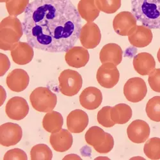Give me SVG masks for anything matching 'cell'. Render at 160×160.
I'll return each instance as SVG.
<instances>
[{"label": "cell", "mask_w": 160, "mask_h": 160, "mask_svg": "<svg viewBox=\"0 0 160 160\" xmlns=\"http://www.w3.org/2000/svg\"><path fill=\"white\" fill-rule=\"evenodd\" d=\"M26 40L33 48L63 52L74 46L82 30V19L71 0H34L24 12Z\"/></svg>", "instance_id": "cell-1"}, {"label": "cell", "mask_w": 160, "mask_h": 160, "mask_svg": "<svg viewBox=\"0 0 160 160\" xmlns=\"http://www.w3.org/2000/svg\"><path fill=\"white\" fill-rule=\"evenodd\" d=\"M137 20L150 29H160V0H131Z\"/></svg>", "instance_id": "cell-2"}, {"label": "cell", "mask_w": 160, "mask_h": 160, "mask_svg": "<svg viewBox=\"0 0 160 160\" xmlns=\"http://www.w3.org/2000/svg\"><path fill=\"white\" fill-rule=\"evenodd\" d=\"M24 33L21 22L15 16L4 18L0 24V48L10 51Z\"/></svg>", "instance_id": "cell-3"}, {"label": "cell", "mask_w": 160, "mask_h": 160, "mask_svg": "<svg viewBox=\"0 0 160 160\" xmlns=\"http://www.w3.org/2000/svg\"><path fill=\"white\" fill-rule=\"evenodd\" d=\"M30 101L33 108L39 112H52L57 103V96L47 87H37L30 94Z\"/></svg>", "instance_id": "cell-4"}, {"label": "cell", "mask_w": 160, "mask_h": 160, "mask_svg": "<svg viewBox=\"0 0 160 160\" xmlns=\"http://www.w3.org/2000/svg\"><path fill=\"white\" fill-rule=\"evenodd\" d=\"M59 90L64 96L72 97L76 95L81 90L83 78L80 74L74 70L65 69L59 77Z\"/></svg>", "instance_id": "cell-5"}, {"label": "cell", "mask_w": 160, "mask_h": 160, "mask_svg": "<svg viewBox=\"0 0 160 160\" xmlns=\"http://www.w3.org/2000/svg\"><path fill=\"white\" fill-rule=\"evenodd\" d=\"M148 93V87L144 80L135 77L129 79L124 86V94L128 101L137 103L142 101Z\"/></svg>", "instance_id": "cell-6"}, {"label": "cell", "mask_w": 160, "mask_h": 160, "mask_svg": "<svg viewBox=\"0 0 160 160\" xmlns=\"http://www.w3.org/2000/svg\"><path fill=\"white\" fill-rule=\"evenodd\" d=\"M137 20L132 12L124 11L118 13L113 21V27L116 33L121 36H129L135 31Z\"/></svg>", "instance_id": "cell-7"}, {"label": "cell", "mask_w": 160, "mask_h": 160, "mask_svg": "<svg viewBox=\"0 0 160 160\" xmlns=\"http://www.w3.org/2000/svg\"><path fill=\"white\" fill-rule=\"evenodd\" d=\"M117 65L113 63L106 62L98 69L96 78L99 84L106 88H112L118 82L120 73Z\"/></svg>", "instance_id": "cell-8"}, {"label": "cell", "mask_w": 160, "mask_h": 160, "mask_svg": "<svg viewBox=\"0 0 160 160\" xmlns=\"http://www.w3.org/2000/svg\"><path fill=\"white\" fill-rule=\"evenodd\" d=\"M79 38L85 48H96L101 40V33L99 26L93 22H87L82 28Z\"/></svg>", "instance_id": "cell-9"}, {"label": "cell", "mask_w": 160, "mask_h": 160, "mask_svg": "<svg viewBox=\"0 0 160 160\" xmlns=\"http://www.w3.org/2000/svg\"><path fill=\"white\" fill-rule=\"evenodd\" d=\"M22 137L21 127L15 123L7 122L0 127V143L10 147L18 143Z\"/></svg>", "instance_id": "cell-10"}, {"label": "cell", "mask_w": 160, "mask_h": 160, "mask_svg": "<svg viewBox=\"0 0 160 160\" xmlns=\"http://www.w3.org/2000/svg\"><path fill=\"white\" fill-rule=\"evenodd\" d=\"M7 115L12 120L21 121L29 112V105L24 98L16 96L8 100L5 106Z\"/></svg>", "instance_id": "cell-11"}, {"label": "cell", "mask_w": 160, "mask_h": 160, "mask_svg": "<svg viewBox=\"0 0 160 160\" xmlns=\"http://www.w3.org/2000/svg\"><path fill=\"white\" fill-rule=\"evenodd\" d=\"M151 133L149 125L142 120L133 121L128 127L129 139L135 143H142L148 140Z\"/></svg>", "instance_id": "cell-12"}, {"label": "cell", "mask_w": 160, "mask_h": 160, "mask_svg": "<svg viewBox=\"0 0 160 160\" xmlns=\"http://www.w3.org/2000/svg\"><path fill=\"white\" fill-rule=\"evenodd\" d=\"M90 55L88 50L84 47L74 46L65 52V60L70 67L82 68L88 62Z\"/></svg>", "instance_id": "cell-13"}, {"label": "cell", "mask_w": 160, "mask_h": 160, "mask_svg": "<svg viewBox=\"0 0 160 160\" xmlns=\"http://www.w3.org/2000/svg\"><path fill=\"white\" fill-rule=\"evenodd\" d=\"M6 82L10 90L15 92H21L28 87L30 77L24 70L16 69L8 74Z\"/></svg>", "instance_id": "cell-14"}, {"label": "cell", "mask_w": 160, "mask_h": 160, "mask_svg": "<svg viewBox=\"0 0 160 160\" xmlns=\"http://www.w3.org/2000/svg\"><path fill=\"white\" fill-rule=\"evenodd\" d=\"M102 95L101 91L94 87H89L83 90L79 96V102L87 110H96L101 104Z\"/></svg>", "instance_id": "cell-15"}, {"label": "cell", "mask_w": 160, "mask_h": 160, "mask_svg": "<svg viewBox=\"0 0 160 160\" xmlns=\"http://www.w3.org/2000/svg\"><path fill=\"white\" fill-rule=\"evenodd\" d=\"M12 60L21 65L29 63L34 56L33 48L27 42L19 41L10 50Z\"/></svg>", "instance_id": "cell-16"}, {"label": "cell", "mask_w": 160, "mask_h": 160, "mask_svg": "<svg viewBox=\"0 0 160 160\" xmlns=\"http://www.w3.org/2000/svg\"><path fill=\"white\" fill-rule=\"evenodd\" d=\"M49 142L55 151L63 152L68 151L72 147L73 138L70 131L62 129L56 132L51 133Z\"/></svg>", "instance_id": "cell-17"}, {"label": "cell", "mask_w": 160, "mask_h": 160, "mask_svg": "<svg viewBox=\"0 0 160 160\" xmlns=\"http://www.w3.org/2000/svg\"><path fill=\"white\" fill-rule=\"evenodd\" d=\"M89 122L88 116L82 110L72 111L67 117V126L73 133H81L87 127Z\"/></svg>", "instance_id": "cell-18"}, {"label": "cell", "mask_w": 160, "mask_h": 160, "mask_svg": "<svg viewBox=\"0 0 160 160\" xmlns=\"http://www.w3.org/2000/svg\"><path fill=\"white\" fill-rule=\"evenodd\" d=\"M128 40L129 43L135 48L148 46L152 40L151 29L144 25H137L135 31L128 36Z\"/></svg>", "instance_id": "cell-19"}, {"label": "cell", "mask_w": 160, "mask_h": 160, "mask_svg": "<svg viewBox=\"0 0 160 160\" xmlns=\"http://www.w3.org/2000/svg\"><path fill=\"white\" fill-rule=\"evenodd\" d=\"M132 64L136 72L142 76L149 75L156 68L155 60L148 52L138 53L133 58Z\"/></svg>", "instance_id": "cell-20"}, {"label": "cell", "mask_w": 160, "mask_h": 160, "mask_svg": "<svg viewBox=\"0 0 160 160\" xmlns=\"http://www.w3.org/2000/svg\"><path fill=\"white\" fill-rule=\"evenodd\" d=\"M123 51L119 45L115 43L106 44L99 53V59L102 63L110 62L118 65L122 60Z\"/></svg>", "instance_id": "cell-21"}, {"label": "cell", "mask_w": 160, "mask_h": 160, "mask_svg": "<svg viewBox=\"0 0 160 160\" xmlns=\"http://www.w3.org/2000/svg\"><path fill=\"white\" fill-rule=\"evenodd\" d=\"M78 11L81 18L87 22H93L96 19L101 12L96 4V0H80Z\"/></svg>", "instance_id": "cell-22"}, {"label": "cell", "mask_w": 160, "mask_h": 160, "mask_svg": "<svg viewBox=\"0 0 160 160\" xmlns=\"http://www.w3.org/2000/svg\"><path fill=\"white\" fill-rule=\"evenodd\" d=\"M110 115L112 120L115 124H124L131 118L132 112L129 105L120 103L111 107Z\"/></svg>", "instance_id": "cell-23"}, {"label": "cell", "mask_w": 160, "mask_h": 160, "mask_svg": "<svg viewBox=\"0 0 160 160\" xmlns=\"http://www.w3.org/2000/svg\"><path fill=\"white\" fill-rule=\"evenodd\" d=\"M63 124V118L60 113L52 111L47 113L43 118L42 126L44 129L51 133L56 132L60 129Z\"/></svg>", "instance_id": "cell-24"}, {"label": "cell", "mask_w": 160, "mask_h": 160, "mask_svg": "<svg viewBox=\"0 0 160 160\" xmlns=\"http://www.w3.org/2000/svg\"><path fill=\"white\" fill-rule=\"evenodd\" d=\"M86 142L95 148L101 145L106 138V132L98 126H92L88 129L85 136Z\"/></svg>", "instance_id": "cell-25"}, {"label": "cell", "mask_w": 160, "mask_h": 160, "mask_svg": "<svg viewBox=\"0 0 160 160\" xmlns=\"http://www.w3.org/2000/svg\"><path fill=\"white\" fill-rule=\"evenodd\" d=\"M143 152L151 159H160V138L153 137L147 140L143 147Z\"/></svg>", "instance_id": "cell-26"}, {"label": "cell", "mask_w": 160, "mask_h": 160, "mask_svg": "<svg viewBox=\"0 0 160 160\" xmlns=\"http://www.w3.org/2000/svg\"><path fill=\"white\" fill-rule=\"evenodd\" d=\"M30 157L32 160H51L52 158V152L47 145L39 143L32 148Z\"/></svg>", "instance_id": "cell-27"}, {"label": "cell", "mask_w": 160, "mask_h": 160, "mask_svg": "<svg viewBox=\"0 0 160 160\" xmlns=\"http://www.w3.org/2000/svg\"><path fill=\"white\" fill-rule=\"evenodd\" d=\"M145 112L151 121L160 122V96H154L148 101Z\"/></svg>", "instance_id": "cell-28"}, {"label": "cell", "mask_w": 160, "mask_h": 160, "mask_svg": "<svg viewBox=\"0 0 160 160\" xmlns=\"http://www.w3.org/2000/svg\"><path fill=\"white\" fill-rule=\"evenodd\" d=\"M30 0H8L6 2V8L11 16H18L25 12L28 7Z\"/></svg>", "instance_id": "cell-29"}, {"label": "cell", "mask_w": 160, "mask_h": 160, "mask_svg": "<svg viewBox=\"0 0 160 160\" xmlns=\"http://www.w3.org/2000/svg\"><path fill=\"white\" fill-rule=\"evenodd\" d=\"M96 4L100 11L112 14L121 7V0H96Z\"/></svg>", "instance_id": "cell-30"}, {"label": "cell", "mask_w": 160, "mask_h": 160, "mask_svg": "<svg viewBox=\"0 0 160 160\" xmlns=\"http://www.w3.org/2000/svg\"><path fill=\"white\" fill-rule=\"evenodd\" d=\"M110 110L111 106H104L99 111L98 113V122L104 128H112L116 124L112 120Z\"/></svg>", "instance_id": "cell-31"}, {"label": "cell", "mask_w": 160, "mask_h": 160, "mask_svg": "<svg viewBox=\"0 0 160 160\" xmlns=\"http://www.w3.org/2000/svg\"><path fill=\"white\" fill-rule=\"evenodd\" d=\"M114 147V139L110 133L106 132V138L103 143L95 148L96 151L100 154H107L110 152Z\"/></svg>", "instance_id": "cell-32"}, {"label": "cell", "mask_w": 160, "mask_h": 160, "mask_svg": "<svg viewBox=\"0 0 160 160\" xmlns=\"http://www.w3.org/2000/svg\"><path fill=\"white\" fill-rule=\"evenodd\" d=\"M148 82L153 91L160 93V69H154L150 73Z\"/></svg>", "instance_id": "cell-33"}, {"label": "cell", "mask_w": 160, "mask_h": 160, "mask_svg": "<svg viewBox=\"0 0 160 160\" xmlns=\"http://www.w3.org/2000/svg\"><path fill=\"white\" fill-rule=\"evenodd\" d=\"M4 160H11V159H21V160H27L28 156L24 151L22 150L15 148L7 151L4 157Z\"/></svg>", "instance_id": "cell-34"}, {"label": "cell", "mask_w": 160, "mask_h": 160, "mask_svg": "<svg viewBox=\"0 0 160 160\" xmlns=\"http://www.w3.org/2000/svg\"><path fill=\"white\" fill-rule=\"evenodd\" d=\"M0 58H1V71H0L1 73H0V76L2 77L3 76L7 71L9 69L10 67V62L8 58L3 53L0 54Z\"/></svg>", "instance_id": "cell-35"}, {"label": "cell", "mask_w": 160, "mask_h": 160, "mask_svg": "<svg viewBox=\"0 0 160 160\" xmlns=\"http://www.w3.org/2000/svg\"><path fill=\"white\" fill-rule=\"evenodd\" d=\"M63 159H82L81 158L76 154H69L66 156Z\"/></svg>", "instance_id": "cell-36"}, {"label": "cell", "mask_w": 160, "mask_h": 160, "mask_svg": "<svg viewBox=\"0 0 160 160\" xmlns=\"http://www.w3.org/2000/svg\"><path fill=\"white\" fill-rule=\"evenodd\" d=\"M157 58H158V60L159 61V62L160 63V48L158 51V54H157Z\"/></svg>", "instance_id": "cell-37"}, {"label": "cell", "mask_w": 160, "mask_h": 160, "mask_svg": "<svg viewBox=\"0 0 160 160\" xmlns=\"http://www.w3.org/2000/svg\"><path fill=\"white\" fill-rule=\"evenodd\" d=\"M8 0H0V2L1 3H4V2H7Z\"/></svg>", "instance_id": "cell-38"}]
</instances>
